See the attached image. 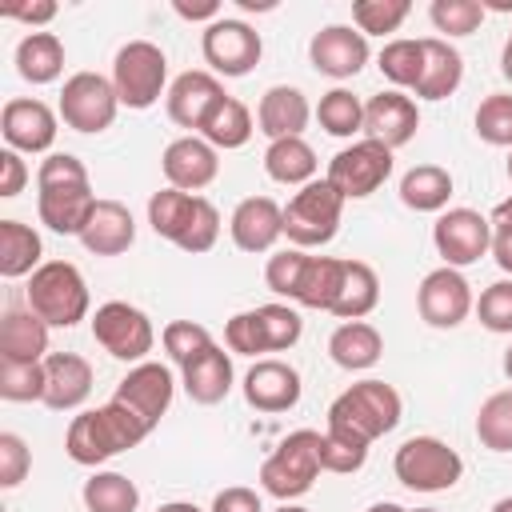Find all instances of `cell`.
I'll use <instances>...</instances> for the list:
<instances>
[{
  "mask_svg": "<svg viewBox=\"0 0 512 512\" xmlns=\"http://www.w3.org/2000/svg\"><path fill=\"white\" fill-rule=\"evenodd\" d=\"M404 416V400L392 384L384 380H360L344 388L332 408H328V428H324V472H360L368 460L372 440L388 436Z\"/></svg>",
  "mask_w": 512,
  "mask_h": 512,
  "instance_id": "6da1fadb",
  "label": "cell"
},
{
  "mask_svg": "<svg viewBox=\"0 0 512 512\" xmlns=\"http://www.w3.org/2000/svg\"><path fill=\"white\" fill-rule=\"evenodd\" d=\"M96 208L88 168L72 152H48L36 168V212L40 224L60 236H80Z\"/></svg>",
  "mask_w": 512,
  "mask_h": 512,
  "instance_id": "7a4b0ae2",
  "label": "cell"
},
{
  "mask_svg": "<svg viewBox=\"0 0 512 512\" xmlns=\"http://www.w3.org/2000/svg\"><path fill=\"white\" fill-rule=\"evenodd\" d=\"M148 432H152V424H148L136 408H128L124 400L112 396L108 404L72 416L68 436H64V452H68L76 464L96 468V464H104V460H112V456L136 448Z\"/></svg>",
  "mask_w": 512,
  "mask_h": 512,
  "instance_id": "3957f363",
  "label": "cell"
},
{
  "mask_svg": "<svg viewBox=\"0 0 512 512\" xmlns=\"http://www.w3.org/2000/svg\"><path fill=\"white\" fill-rule=\"evenodd\" d=\"M264 280L276 296H288L304 308L332 312L340 280H344V260L340 256H308L304 248H280L268 256Z\"/></svg>",
  "mask_w": 512,
  "mask_h": 512,
  "instance_id": "277c9868",
  "label": "cell"
},
{
  "mask_svg": "<svg viewBox=\"0 0 512 512\" xmlns=\"http://www.w3.org/2000/svg\"><path fill=\"white\" fill-rule=\"evenodd\" d=\"M148 224L156 236L172 240L180 252H208L220 240V212L208 196L180 192V188H160L148 196Z\"/></svg>",
  "mask_w": 512,
  "mask_h": 512,
  "instance_id": "5b68a950",
  "label": "cell"
},
{
  "mask_svg": "<svg viewBox=\"0 0 512 512\" xmlns=\"http://www.w3.org/2000/svg\"><path fill=\"white\" fill-rule=\"evenodd\" d=\"M320 448H324V436H320V432H312V428L288 432V436L272 448V456L260 464V484H264V492L276 496V500H284V504H292L296 496H304V492L316 484V476L324 472Z\"/></svg>",
  "mask_w": 512,
  "mask_h": 512,
  "instance_id": "8992f818",
  "label": "cell"
},
{
  "mask_svg": "<svg viewBox=\"0 0 512 512\" xmlns=\"http://www.w3.org/2000/svg\"><path fill=\"white\" fill-rule=\"evenodd\" d=\"M88 284L76 264L68 260H44L28 276V308L48 328H72L88 316Z\"/></svg>",
  "mask_w": 512,
  "mask_h": 512,
  "instance_id": "52a82bcc",
  "label": "cell"
},
{
  "mask_svg": "<svg viewBox=\"0 0 512 512\" xmlns=\"http://www.w3.org/2000/svg\"><path fill=\"white\" fill-rule=\"evenodd\" d=\"M304 320L288 304H260L248 312H236L224 324V344L236 356H260V352H284L300 340Z\"/></svg>",
  "mask_w": 512,
  "mask_h": 512,
  "instance_id": "ba28073f",
  "label": "cell"
},
{
  "mask_svg": "<svg viewBox=\"0 0 512 512\" xmlns=\"http://www.w3.org/2000/svg\"><path fill=\"white\" fill-rule=\"evenodd\" d=\"M392 472L404 488L412 492H448L460 484L464 476V460L452 444H444L440 436H412L396 448L392 456Z\"/></svg>",
  "mask_w": 512,
  "mask_h": 512,
  "instance_id": "9c48e42d",
  "label": "cell"
},
{
  "mask_svg": "<svg viewBox=\"0 0 512 512\" xmlns=\"http://www.w3.org/2000/svg\"><path fill=\"white\" fill-rule=\"evenodd\" d=\"M168 84V56L152 40H128L112 60V88L124 108H152Z\"/></svg>",
  "mask_w": 512,
  "mask_h": 512,
  "instance_id": "30bf717a",
  "label": "cell"
},
{
  "mask_svg": "<svg viewBox=\"0 0 512 512\" xmlns=\"http://www.w3.org/2000/svg\"><path fill=\"white\" fill-rule=\"evenodd\" d=\"M340 216L344 196L328 180H312L284 204V236L292 248H320L340 232Z\"/></svg>",
  "mask_w": 512,
  "mask_h": 512,
  "instance_id": "8fae6325",
  "label": "cell"
},
{
  "mask_svg": "<svg viewBox=\"0 0 512 512\" xmlns=\"http://www.w3.org/2000/svg\"><path fill=\"white\" fill-rule=\"evenodd\" d=\"M92 336L96 344L112 356V360H124V364H144V356L152 352L156 344V328L152 320L128 304V300H108L96 308L92 316Z\"/></svg>",
  "mask_w": 512,
  "mask_h": 512,
  "instance_id": "7c38bea8",
  "label": "cell"
},
{
  "mask_svg": "<svg viewBox=\"0 0 512 512\" xmlns=\"http://www.w3.org/2000/svg\"><path fill=\"white\" fill-rule=\"evenodd\" d=\"M392 176V148L380 144V140H356L348 148H340L332 160H328V172L324 180L344 196V200H364L372 196L384 180Z\"/></svg>",
  "mask_w": 512,
  "mask_h": 512,
  "instance_id": "4fadbf2b",
  "label": "cell"
},
{
  "mask_svg": "<svg viewBox=\"0 0 512 512\" xmlns=\"http://www.w3.org/2000/svg\"><path fill=\"white\" fill-rule=\"evenodd\" d=\"M120 108V96L112 88V80H104L100 72H72L60 88V120L76 132H104L112 128Z\"/></svg>",
  "mask_w": 512,
  "mask_h": 512,
  "instance_id": "5bb4252c",
  "label": "cell"
},
{
  "mask_svg": "<svg viewBox=\"0 0 512 512\" xmlns=\"http://www.w3.org/2000/svg\"><path fill=\"white\" fill-rule=\"evenodd\" d=\"M200 52H204L212 76H248L260 64L264 40H260V32L252 24L232 20V16H220V20H212L204 28Z\"/></svg>",
  "mask_w": 512,
  "mask_h": 512,
  "instance_id": "9a60e30c",
  "label": "cell"
},
{
  "mask_svg": "<svg viewBox=\"0 0 512 512\" xmlns=\"http://www.w3.org/2000/svg\"><path fill=\"white\" fill-rule=\"evenodd\" d=\"M432 244L448 268H468L492 252V224L476 208H444L432 224Z\"/></svg>",
  "mask_w": 512,
  "mask_h": 512,
  "instance_id": "2e32d148",
  "label": "cell"
},
{
  "mask_svg": "<svg viewBox=\"0 0 512 512\" xmlns=\"http://www.w3.org/2000/svg\"><path fill=\"white\" fill-rule=\"evenodd\" d=\"M416 308H420V320L432 324V328H456L468 320V312L476 308L472 300V284L464 280L460 268H432L420 288H416Z\"/></svg>",
  "mask_w": 512,
  "mask_h": 512,
  "instance_id": "e0dca14e",
  "label": "cell"
},
{
  "mask_svg": "<svg viewBox=\"0 0 512 512\" xmlns=\"http://www.w3.org/2000/svg\"><path fill=\"white\" fill-rule=\"evenodd\" d=\"M308 60L332 80H352L368 64V36L352 24H328L308 40Z\"/></svg>",
  "mask_w": 512,
  "mask_h": 512,
  "instance_id": "ac0fdd59",
  "label": "cell"
},
{
  "mask_svg": "<svg viewBox=\"0 0 512 512\" xmlns=\"http://www.w3.org/2000/svg\"><path fill=\"white\" fill-rule=\"evenodd\" d=\"M160 168H164L168 188L200 192V188H208L220 176V152L204 136H180V140H172L164 148Z\"/></svg>",
  "mask_w": 512,
  "mask_h": 512,
  "instance_id": "d6986e66",
  "label": "cell"
},
{
  "mask_svg": "<svg viewBox=\"0 0 512 512\" xmlns=\"http://www.w3.org/2000/svg\"><path fill=\"white\" fill-rule=\"evenodd\" d=\"M300 372L288 364V360H256L248 372H244V400L256 408V412H288L300 404Z\"/></svg>",
  "mask_w": 512,
  "mask_h": 512,
  "instance_id": "ffe728a7",
  "label": "cell"
},
{
  "mask_svg": "<svg viewBox=\"0 0 512 512\" xmlns=\"http://www.w3.org/2000/svg\"><path fill=\"white\" fill-rule=\"evenodd\" d=\"M228 92L220 88V80L212 76V72H204V68H192V72H180L172 84H168V96H164V104H168V116H172V124H180V128H204V120L212 116V108L224 100Z\"/></svg>",
  "mask_w": 512,
  "mask_h": 512,
  "instance_id": "44dd1931",
  "label": "cell"
},
{
  "mask_svg": "<svg viewBox=\"0 0 512 512\" xmlns=\"http://www.w3.org/2000/svg\"><path fill=\"white\" fill-rule=\"evenodd\" d=\"M56 132V112L44 100H8L0 112V136L12 152H48Z\"/></svg>",
  "mask_w": 512,
  "mask_h": 512,
  "instance_id": "7402d4cb",
  "label": "cell"
},
{
  "mask_svg": "<svg viewBox=\"0 0 512 512\" xmlns=\"http://www.w3.org/2000/svg\"><path fill=\"white\" fill-rule=\"evenodd\" d=\"M416 128H420V108H416L412 96H404L396 88L392 92H376L364 104V132H368V140H380L392 152L404 148L416 136Z\"/></svg>",
  "mask_w": 512,
  "mask_h": 512,
  "instance_id": "603a6c76",
  "label": "cell"
},
{
  "mask_svg": "<svg viewBox=\"0 0 512 512\" xmlns=\"http://www.w3.org/2000/svg\"><path fill=\"white\" fill-rule=\"evenodd\" d=\"M172 392H176V380H172V372L164 368V364H156V360H144V364H132L128 368V376L116 384V400H124L128 408H136L152 428L160 424V416L168 412V404H172Z\"/></svg>",
  "mask_w": 512,
  "mask_h": 512,
  "instance_id": "cb8c5ba5",
  "label": "cell"
},
{
  "mask_svg": "<svg viewBox=\"0 0 512 512\" xmlns=\"http://www.w3.org/2000/svg\"><path fill=\"white\" fill-rule=\"evenodd\" d=\"M228 232L240 252H268L284 236V208L272 196H244L228 220Z\"/></svg>",
  "mask_w": 512,
  "mask_h": 512,
  "instance_id": "d4e9b609",
  "label": "cell"
},
{
  "mask_svg": "<svg viewBox=\"0 0 512 512\" xmlns=\"http://www.w3.org/2000/svg\"><path fill=\"white\" fill-rule=\"evenodd\" d=\"M92 392V364L76 352H48L44 360V404L52 412H72Z\"/></svg>",
  "mask_w": 512,
  "mask_h": 512,
  "instance_id": "484cf974",
  "label": "cell"
},
{
  "mask_svg": "<svg viewBox=\"0 0 512 512\" xmlns=\"http://www.w3.org/2000/svg\"><path fill=\"white\" fill-rule=\"evenodd\" d=\"M312 120V108H308V96L292 84H272L260 104H256V124L268 140H284V136H300Z\"/></svg>",
  "mask_w": 512,
  "mask_h": 512,
  "instance_id": "4316f807",
  "label": "cell"
},
{
  "mask_svg": "<svg viewBox=\"0 0 512 512\" xmlns=\"http://www.w3.org/2000/svg\"><path fill=\"white\" fill-rule=\"evenodd\" d=\"M136 240V220L132 212L120 204V200H96L84 232H80V244L92 252V256H120L128 252Z\"/></svg>",
  "mask_w": 512,
  "mask_h": 512,
  "instance_id": "83f0119b",
  "label": "cell"
},
{
  "mask_svg": "<svg viewBox=\"0 0 512 512\" xmlns=\"http://www.w3.org/2000/svg\"><path fill=\"white\" fill-rule=\"evenodd\" d=\"M0 360H8V364H44L48 360V324L32 308H8L4 312Z\"/></svg>",
  "mask_w": 512,
  "mask_h": 512,
  "instance_id": "f1b7e54d",
  "label": "cell"
},
{
  "mask_svg": "<svg viewBox=\"0 0 512 512\" xmlns=\"http://www.w3.org/2000/svg\"><path fill=\"white\" fill-rule=\"evenodd\" d=\"M180 384H184L188 400H196V404H220L232 392V356L220 344L204 348L196 360H188L180 368Z\"/></svg>",
  "mask_w": 512,
  "mask_h": 512,
  "instance_id": "f546056e",
  "label": "cell"
},
{
  "mask_svg": "<svg viewBox=\"0 0 512 512\" xmlns=\"http://www.w3.org/2000/svg\"><path fill=\"white\" fill-rule=\"evenodd\" d=\"M464 80V56L440 40V36H424V72H420V84L412 88L420 100H444L460 88Z\"/></svg>",
  "mask_w": 512,
  "mask_h": 512,
  "instance_id": "4dcf8cb0",
  "label": "cell"
},
{
  "mask_svg": "<svg viewBox=\"0 0 512 512\" xmlns=\"http://www.w3.org/2000/svg\"><path fill=\"white\" fill-rule=\"evenodd\" d=\"M328 356L344 368V372H364L384 356V336L368 324V320H344L332 336H328Z\"/></svg>",
  "mask_w": 512,
  "mask_h": 512,
  "instance_id": "1f68e13d",
  "label": "cell"
},
{
  "mask_svg": "<svg viewBox=\"0 0 512 512\" xmlns=\"http://www.w3.org/2000/svg\"><path fill=\"white\" fill-rule=\"evenodd\" d=\"M44 244H40V232L20 224V220H0V276L4 280H20V276H32L44 260Z\"/></svg>",
  "mask_w": 512,
  "mask_h": 512,
  "instance_id": "d6a6232c",
  "label": "cell"
},
{
  "mask_svg": "<svg viewBox=\"0 0 512 512\" xmlns=\"http://www.w3.org/2000/svg\"><path fill=\"white\" fill-rule=\"evenodd\" d=\"M380 304V276L364 260H344V280L332 304V316L340 320H364Z\"/></svg>",
  "mask_w": 512,
  "mask_h": 512,
  "instance_id": "836d02e7",
  "label": "cell"
},
{
  "mask_svg": "<svg viewBox=\"0 0 512 512\" xmlns=\"http://www.w3.org/2000/svg\"><path fill=\"white\" fill-rule=\"evenodd\" d=\"M452 196V172L440 164H416L400 176V200L412 212H444Z\"/></svg>",
  "mask_w": 512,
  "mask_h": 512,
  "instance_id": "e575fe53",
  "label": "cell"
},
{
  "mask_svg": "<svg viewBox=\"0 0 512 512\" xmlns=\"http://www.w3.org/2000/svg\"><path fill=\"white\" fill-rule=\"evenodd\" d=\"M16 72L28 84H52L64 72V44L56 32H28L16 44Z\"/></svg>",
  "mask_w": 512,
  "mask_h": 512,
  "instance_id": "d590c367",
  "label": "cell"
},
{
  "mask_svg": "<svg viewBox=\"0 0 512 512\" xmlns=\"http://www.w3.org/2000/svg\"><path fill=\"white\" fill-rule=\"evenodd\" d=\"M264 172L276 180V184H312L316 180V152L304 136H284V140H272L268 152H264Z\"/></svg>",
  "mask_w": 512,
  "mask_h": 512,
  "instance_id": "8d00e7d4",
  "label": "cell"
},
{
  "mask_svg": "<svg viewBox=\"0 0 512 512\" xmlns=\"http://www.w3.org/2000/svg\"><path fill=\"white\" fill-rule=\"evenodd\" d=\"M200 136L220 152H228V148H244L248 140H252V112H248V104L244 100H236V96H224L216 108H212V116L204 120V128H200Z\"/></svg>",
  "mask_w": 512,
  "mask_h": 512,
  "instance_id": "74e56055",
  "label": "cell"
},
{
  "mask_svg": "<svg viewBox=\"0 0 512 512\" xmlns=\"http://www.w3.org/2000/svg\"><path fill=\"white\" fill-rule=\"evenodd\" d=\"M84 508L88 512H136L140 488L124 472H92L84 480Z\"/></svg>",
  "mask_w": 512,
  "mask_h": 512,
  "instance_id": "f35d334b",
  "label": "cell"
},
{
  "mask_svg": "<svg viewBox=\"0 0 512 512\" xmlns=\"http://www.w3.org/2000/svg\"><path fill=\"white\" fill-rule=\"evenodd\" d=\"M476 440L488 452H512V388L492 392L476 412Z\"/></svg>",
  "mask_w": 512,
  "mask_h": 512,
  "instance_id": "ab89813d",
  "label": "cell"
},
{
  "mask_svg": "<svg viewBox=\"0 0 512 512\" xmlns=\"http://www.w3.org/2000/svg\"><path fill=\"white\" fill-rule=\"evenodd\" d=\"M316 120H320V128H324L328 136H340V140H344V136L364 132V104H360V96H352L348 88H332V92L320 96Z\"/></svg>",
  "mask_w": 512,
  "mask_h": 512,
  "instance_id": "60d3db41",
  "label": "cell"
},
{
  "mask_svg": "<svg viewBox=\"0 0 512 512\" xmlns=\"http://www.w3.org/2000/svg\"><path fill=\"white\" fill-rule=\"evenodd\" d=\"M380 72L396 84V88H416L420 84V72H424V40H388L380 48Z\"/></svg>",
  "mask_w": 512,
  "mask_h": 512,
  "instance_id": "b9f144b4",
  "label": "cell"
},
{
  "mask_svg": "<svg viewBox=\"0 0 512 512\" xmlns=\"http://www.w3.org/2000/svg\"><path fill=\"white\" fill-rule=\"evenodd\" d=\"M476 136L492 148H512V92H492L476 108Z\"/></svg>",
  "mask_w": 512,
  "mask_h": 512,
  "instance_id": "7bdbcfd3",
  "label": "cell"
},
{
  "mask_svg": "<svg viewBox=\"0 0 512 512\" xmlns=\"http://www.w3.org/2000/svg\"><path fill=\"white\" fill-rule=\"evenodd\" d=\"M412 4L408 0H356L352 4V20L364 36H388L408 20Z\"/></svg>",
  "mask_w": 512,
  "mask_h": 512,
  "instance_id": "ee69618b",
  "label": "cell"
},
{
  "mask_svg": "<svg viewBox=\"0 0 512 512\" xmlns=\"http://www.w3.org/2000/svg\"><path fill=\"white\" fill-rule=\"evenodd\" d=\"M484 4L480 0H432L428 8V20L436 24V32H448V36H472L480 24H484Z\"/></svg>",
  "mask_w": 512,
  "mask_h": 512,
  "instance_id": "f6af8a7d",
  "label": "cell"
},
{
  "mask_svg": "<svg viewBox=\"0 0 512 512\" xmlns=\"http://www.w3.org/2000/svg\"><path fill=\"white\" fill-rule=\"evenodd\" d=\"M160 344H164V352L172 356V364H188V360H196L204 348H212L216 340H212V332L204 328V324H196V320H172V324H164V332H160Z\"/></svg>",
  "mask_w": 512,
  "mask_h": 512,
  "instance_id": "bcb514c9",
  "label": "cell"
},
{
  "mask_svg": "<svg viewBox=\"0 0 512 512\" xmlns=\"http://www.w3.org/2000/svg\"><path fill=\"white\" fill-rule=\"evenodd\" d=\"M0 396L12 404L44 400V364H8L0 360Z\"/></svg>",
  "mask_w": 512,
  "mask_h": 512,
  "instance_id": "7dc6e473",
  "label": "cell"
},
{
  "mask_svg": "<svg viewBox=\"0 0 512 512\" xmlns=\"http://www.w3.org/2000/svg\"><path fill=\"white\" fill-rule=\"evenodd\" d=\"M476 316L488 332H500V336H512V276L508 280H496L480 292L476 300Z\"/></svg>",
  "mask_w": 512,
  "mask_h": 512,
  "instance_id": "c3c4849f",
  "label": "cell"
},
{
  "mask_svg": "<svg viewBox=\"0 0 512 512\" xmlns=\"http://www.w3.org/2000/svg\"><path fill=\"white\" fill-rule=\"evenodd\" d=\"M32 468V452L16 432H0V488H16Z\"/></svg>",
  "mask_w": 512,
  "mask_h": 512,
  "instance_id": "681fc988",
  "label": "cell"
},
{
  "mask_svg": "<svg viewBox=\"0 0 512 512\" xmlns=\"http://www.w3.org/2000/svg\"><path fill=\"white\" fill-rule=\"evenodd\" d=\"M24 184H28V164L20 160V152L4 148V152H0V196L12 200V196L24 192Z\"/></svg>",
  "mask_w": 512,
  "mask_h": 512,
  "instance_id": "f907efd6",
  "label": "cell"
},
{
  "mask_svg": "<svg viewBox=\"0 0 512 512\" xmlns=\"http://www.w3.org/2000/svg\"><path fill=\"white\" fill-rule=\"evenodd\" d=\"M212 512H264V504H260V496H256L252 488H244V484H232V488L216 492V500H212Z\"/></svg>",
  "mask_w": 512,
  "mask_h": 512,
  "instance_id": "816d5d0a",
  "label": "cell"
},
{
  "mask_svg": "<svg viewBox=\"0 0 512 512\" xmlns=\"http://www.w3.org/2000/svg\"><path fill=\"white\" fill-rule=\"evenodd\" d=\"M56 12H60V8H56L52 0H40V4H16V8H4V16H8V20H20V24H32V28H36V24H48V20L56 16Z\"/></svg>",
  "mask_w": 512,
  "mask_h": 512,
  "instance_id": "f5cc1de1",
  "label": "cell"
},
{
  "mask_svg": "<svg viewBox=\"0 0 512 512\" xmlns=\"http://www.w3.org/2000/svg\"><path fill=\"white\" fill-rule=\"evenodd\" d=\"M176 8V16H184V20H220V4L216 0H204V4H188V0H176L172 4Z\"/></svg>",
  "mask_w": 512,
  "mask_h": 512,
  "instance_id": "db71d44e",
  "label": "cell"
},
{
  "mask_svg": "<svg viewBox=\"0 0 512 512\" xmlns=\"http://www.w3.org/2000/svg\"><path fill=\"white\" fill-rule=\"evenodd\" d=\"M492 260L512 276V228H492Z\"/></svg>",
  "mask_w": 512,
  "mask_h": 512,
  "instance_id": "11a10c76",
  "label": "cell"
},
{
  "mask_svg": "<svg viewBox=\"0 0 512 512\" xmlns=\"http://www.w3.org/2000/svg\"><path fill=\"white\" fill-rule=\"evenodd\" d=\"M488 224H492V228H512V196H508V200H500V204L492 208Z\"/></svg>",
  "mask_w": 512,
  "mask_h": 512,
  "instance_id": "9f6ffc18",
  "label": "cell"
},
{
  "mask_svg": "<svg viewBox=\"0 0 512 512\" xmlns=\"http://www.w3.org/2000/svg\"><path fill=\"white\" fill-rule=\"evenodd\" d=\"M500 72H504V80L512 84V32H508V40H504V52H500Z\"/></svg>",
  "mask_w": 512,
  "mask_h": 512,
  "instance_id": "6f0895ef",
  "label": "cell"
},
{
  "mask_svg": "<svg viewBox=\"0 0 512 512\" xmlns=\"http://www.w3.org/2000/svg\"><path fill=\"white\" fill-rule=\"evenodd\" d=\"M156 512H200L196 504H188V500H172V504H160Z\"/></svg>",
  "mask_w": 512,
  "mask_h": 512,
  "instance_id": "680465c9",
  "label": "cell"
},
{
  "mask_svg": "<svg viewBox=\"0 0 512 512\" xmlns=\"http://www.w3.org/2000/svg\"><path fill=\"white\" fill-rule=\"evenodd\" d=\"M368 512H408V508H400V504H392V500H380V504H372Z\"/></svg>",
  "mask_w": 512,
  "mask_h": 512,
  "instance_id": "91938a15",
  "label": "cell"
},
{
  "mask_svg": "<svg viewBox=\"0 0 512 512\" xmlns=\"http://www.w3.org/2000/svg\"><path fill=\"white\" fill-rule=\"evenodd\" d=\"M488 512H512V496H500V500H496Z\"/></svg>",
  "mask_w": 512,
  "mask_h": 512,
  "instance_id": "94428289",
  "label": "cell"
},
{
  "mask_svg": "<svg viewBox=\"0 0 512 512\" xmlns=\"http://www.w3.org/2000/svg\"><path fill=\"white\" fill-rule=\"evenodd\" d=\"M504 376H508V380H512V344H508V348H504Z\"/></svg>",
  "mask_w": 512,
  "mask_h": 512,
  "instance_id": "6125c7cd",
  "label": "cell"
},
{
  "mask_svg": "<svg viewBox=\"0 0 512 512\" xmlns=\"http://www.w3.org/2000/svg\"><path fill=\"white\" fill-rule=\"evenodd\" d=\"M272 512H308V508H300V504H280V508H272Z\"/></svg>",
  "mask_w": 512,
  "mask_h": 512,
  "instance_id": "be15d7a7",
  "label": "cell"
},
{
  "mask_svg": "<svg viewBox=\"0 0 512 512\" xmlns=\"http://www.w3.org/2000/svg\"><path fill=\"white\" fill-rule=\"evenodd\" d=\"M508 180H512V148H508Z\"/></svg>",
  "mask_w": 512,
  "mask_h": 512,
  "instance_id": "e7e4bbea",
  "label": "cell"
},
{
  "mask_svg": "<svg viewBox=\"0 0 512 512\" xmlns=\"http://www.w3.org/2000/svg\"><path fill=\"white\" fill-rule=\"evenodd\" d=\"M408 512H436V508H408Z\"/></svg>",
  "mask_w": 512,
  "mask_h": 512,
  "instance_id": "03108f58",
  "label": "cell"
}]
</instances>
